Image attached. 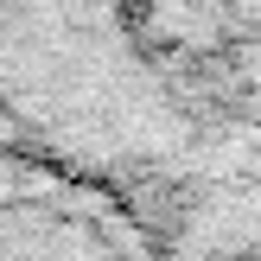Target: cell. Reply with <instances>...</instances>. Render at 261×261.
Masks as SVG:
<instances>
[{"label": "cell", "mask_w": 261, "mask_h": 261, "mask_svg": "<svg viewBox=\"0 0 261 261\" xmlns=\"http://www.w3.org/2000/svg\"><path fill=\"white\" fill-rule=\"evenodd\" d=\"M178 261H261V178H229L198 204Z\"/></svg>", "instance_id": "obj_1"}]
</instances>
